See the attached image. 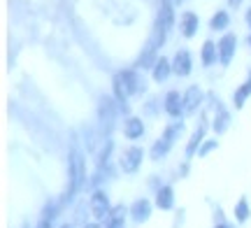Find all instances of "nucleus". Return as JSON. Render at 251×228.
Wrapping results in <instances>:
<instances>
[{
  "instance_id": "nucleus-33",
  "label": "nucleus",
  "mask_w": 251,
  "mask_h": 228,
  "mask_svg": "<svg viewBox=\"0 0 251 228\" xmlns=\"http://www.w3.org/2000/svg\"><path fill=\"white\" fill-rule=\"evenodd\" d=\"M244 21H247V26L251 28V7L247 9V14H244Z\"/></svg>"
},
{
  "instance_id": "nucleus-37",
  "label": "nucleus",
  "mask_w": 251,
  "mask_h": 228,
  "mask_svg": "<svg viewBox=\"0 0 251 228\" xmlns=\"http://www.w3.org/2000/svg\"><path fill=\"white\" fill-rule=\"evenodd\" d=\"M172 2H175V5H181V2H184V0H172Z\"/></svg>"
},
{
  "instance_id": "nucleus-1",
  "label": "nucleus",
  "mask_w": 251,
  "mask_h": 228,
  "mask_svg": "<svg viewBox=\"0 0 251 228\" xmlns=\"http://www.w3.org/2000/svg\"><path fill=\"white\" fill-rule=\"evenodd\" d=\"M175 28V2L172 0H158V9H156V19H153L151 33H149V40L158 51H161L165 42H168V35Z\"/></svg>"
},
{
  "instance_id": "nucleus-27",
  "label": "nucleus",
  "mask_w": 251,
  "mask_h": 228,
  "mask_svg": "<svg viewBox=\"0 0 251 228\" xmlns=\"http://www.w3.org/2000/svg\"><path fill=\"white\" fill-rule=\"evenodd\" d=\"M216 147H219V140H205L202 145H200V149H198V154L200 158H205V156H209L212 152H216Z\"/></svg>"
},
{
  "instance_id": "nucleus-26",
  "label": "nucleus",
  "mask_w": 251,
  "mask_h": 228,
  "mask_svg": "<svg viewBox=\"0 0 251 228\" xmlns=\"http://www.w3.org/2000/svg\"><path fill=\"white\" fill-rule=\"evenodd\" d=\"M86 210H91V205L89 203H79L77 205V210H75V226H86L89 221H86Z\"/></svg>"
},
{
  "instance_id": "nucleus-38",
  "label": "nucleus",
  "mask_w": 251,
  "mask_h": 228,
  "mask_svg": "<svg viewBox=\"0 0 251 228\" xmlns=\"http://www.w3.org/2000/svg\"><path fill=\"white\" fill-rule=\"evenodd\" d=\"M249 47H251V35H249Z\"/></svg>"
},
{
  "instance_id": "nucleus-20",
  "label": "nucleus",
  "mask_w": 251,
  "mask_h": 228,
  "mask_svg": "<svg viewBox=\"0 0 251 228\" xmlns=\"http://www.w3.org/2000/svg\"><path fill=\"white\" fill-rule=\"evenodd\" d=\"M228 26H230V12L228 9H216L214 17L209 19V28L214 33H224V30H228Z\"/></svg>"
},
{
  "instance_id": "nucleus-31",
  "label": "nucleus",
  "mask_w": 251,
  "mask_h": 228,
  "mask_svg": "<svg viewBox=\"0 0 251 228\" xmlns=\"http://www.w3.org/2000/svg\"><path fill=\"white\" fill-rule=\"evenodd\" d=\"M242 2H244V0H228V7H230V9H237L240 5H242Z\"/></svg>"
},
{
  "instance_id": "nucleus-35",
  "label": "nucleus",
  "mask_w": 251,
  "mask_h": 228,
  "mask_svg": "<svg viewBox=\"0 0 251 228\" xmlns=\"http://www.w3.org/2000/svg\"><path fill=\"white\" fill-rule=\"evenodd\" d=\"M84 228H100V224H96V221H91V224H86Z\"/></svg>"
},
{
  "instance_id": "nucleus-13",
  "label": "nucleus",
  "mask_w": 251,
  "mask_h": 228,
  "mask_svg": "<svg viewBox=\"0 0 251 228\" xmlns=\"http://www.w3.org/2000/svg\"><path fill=\"white\" fill-rule=\"evenodd\" d=\"M198 26H200V19H198L196 12H191V9H186L184 14H179L177 28H179V33H181L184 37H186V40H191V37H196Z\"/></svg>"
},
{
  "instance_id": "nucleus-22",
  "label": "nucleus",
  "mask_w": 251,
  "mask_h": 228,
  "mask_svg": "<svg viewBox=\"0 0 251 228\" xmlns=\"http://www.w3.org/2000/svg\"><path fill=\"white\" fill-rule=\"evenodd\" d=\"M181 133H184V121H181V119H175L170 126H165V130H163V137H165V140H170L172 145H175V142H177V140L181 137Z\"/></svg>"
},
{
  "instance_id": "nucleus-16",
  "label": "nucleus",
  "mask_w": 251,
  "mask_h": 228,
  "mask_svg": "<svg viewBox=\"0 0 251 228\" xmlns=\"http://www.w3.org/2000/svg\"><path fill=\"white\" fill-rule=\"evenodd\" d=\"M156 61H158V49L151 45V42H147V45L142 47V51H140V56H137V68L140 70H151L153 65H156Z\"/></svg>"
},
{
  "instance_id": "nucleus-12",
  "label": "nucleus",
  "mask_w": 251,
  "mask_h": 228,
  "mask_svg": "<svg viewBox=\"0 0 251 228\" xmlns=\"http://www.w3.org/2000/svg\"><path fill=\"white\" fill-rule=\"evenodd\" d=\"M172 73L177 77H188L193 73V56H191L188 49H179L175 54V58H172Z\"/></svg>"
},
{
  "instance_id": "nucleus-5",
  "label": "nucleus",
  "mask_w": 251,
  "mask_h": 228,
  "mask_svg": "<svg viewBox=\"0 0 251 228\" xmlns=\"http://www.w3.org/2000/svg\"><path fill=\"white\" fill-rule=\"evenodd\" d=\"M142 161H144V149L142 147H128L124 154H121V158H119V165H121L124 173L135 175L137 170H140Z\"/></svg>"
},
{
  "instance_id": "nucleus-36",
  "label": "nucleus",
  "mask_w": 251,
  "mask_h": 228,
  "mask_svg": "<svg viewBox=\"0 0 251 228\" xmlns=\"http://www.w3.org/2000/svg\"><path fill=\"white\" fill-rule=\"evenodd\" d=\"M61 228H75V224H63Z\"/></svg>"
},
{
  "instance_id": "nucleus-29",
  "label": "nucleus",
  "mask_w": 251,
  "mask_h": 228,
  "mask_svg": "<svg viewBox=\"0 0 251 228\" xmlns=\"http://www.w3.org/2000/svg\"><path fill=\"white\" fill-rule=\"evenodd\" d=\"M147 186H149L151 191H158V189L163 186V184H161V177H158V175H151V177H149V182H147Z\"/></svg>"
},
{
  "instance_id": "nucleus-4",
  "label": "nucleus",
  "mask_w": 251,
  "mask_h": 228,
  "mask_svg": "<svg viewBox=\"0 0 251 228\" xmlns=\"http://www.w3.org/2000/svg\"><path fill=\"white\" fill-rule=\"evenodd\" d=\"M119 75V79H121V84H124L126 93L130 96V98H140L144 91H147V79L142 77V73H140V68L135 65V68H126V70H121Z\"/></svg>"
},
{
  "instance_id": "nucleus-6",
  "label": "nucleus",
  "mask_w": 251,
  "mask_h": 228,
  "mask_svg": "<svg viewBox=\"0 0 251 228\" xmlns=\"http://www.w3.org/2000/svg\"><path fill=\"white\" fill-rule=\"evenodd\" d=\"M216 45H219V63L228 68L233 63L235 54H237V35L235 33H226V35H221V40Z\"/></svg>"
},
{
  "instance_id": "nucleus-8",
  "label": "nucleus",
  "mask_w": 251,
  "mask_h": 228,
  "mask_svg": "<svg viewBox=\"0 0 251 228\" xmlns=\"http://www.w3.org/2000/svg\"><path fill=\"white\" fill-rule=\"evenodd\" d=\"M207 130H209V119H207V114H202V117H200V121H198V128L193 130V135H191V140H188V145H186V152H184V154H186V158H191V156L198 154L200 145L205 142Z\"/></svg>"
},
{
  "instance_id": "nucleus-21",
  "label": "nucleus",
  "mask_w": 251,
  "mask_h": 228,
  "mask_svg": "<svg viewBox=\"0 0 251 228\" xmlns=\"http://www.w3.org/2000/svg\"><path fill=\"white\" fill-rule=\"evenodd\" d=\"M170 149H172V142H170V140H165V137L161 135L151 145V149H149V156H151V161H163L165 156L170 154Z\"/></svg>"
},
{
  "instance_id": "nucleus-19",
  "label": "nucleus",
  "mask_w": 251,
  "mask_h": 228,
  "mask_svg": "<svg viewBox=\"0 0 251 228\" xmlns=\"http://www.w3.org/2000/svg\"><path fill=\"white\" fill-rule=\"evenodd\" d=\"M144 133H147V126H144V121L140 117H128L124 124V135L128 137V140H140V137H144Z\"/></svg>"
},
{
  "instance_id": "nucleus-11",
  "label": "nucleus",
  "mask_w": 251,
  "mask_h": 228,
  "mask_svg": "<svg viewBox=\"0 0 251 228\" xmlns=\"http://www.w3.org/2000/svg\"><path fill=\"white\" fill-rule=\"evenodd\" d=\"M230 121H233L230 112L224 107V102H219V101L214 98V117H212V130H214V133H219V135H224L226 130L230 128Z\"/></svg>"
},
{
  "instance_id": "nucleus-3",
  "label": "nucleus",
  "mask_w": 251,
  "mask_h": 228,
  "mask_svg": "<svg viewBox=\"0 0 251 228\" xmlns=\"http://www.w3.org/2000/svg\"><path fill=\"white\" fill-rule=\"evenodd\" d=\"M121 114V107L114 96H102L98 101V128L105 137H109L117 128V119Z\"/></svg>"
},
{
  "instance_id": "nucleus-10",
  "label": "nucleus",
  "mask_w": 251,
  "mask_h": 228,
  "mask_svg": "<svg viewBox=\"0 0 251 228\" xmlns=\"http://www.w3.org/2000/svg\"><path fill=\"white\" fill-rule=\"evenodd\" d=\"M205 101V91L193 84V86H188L186 91H184V117H191V114H196L198 107L202 105Z\"/></svg>"
},
{
  "instance_id": "nucleus-15",
  "label": "nucleus",
  "mask_w": 251,
  "mask_h": 228,
  "mask_svg": "<svg viewBox=\"0 0 251 228\" xmlns=\"http://www.w3.org/2000/svg\"><path fill=\"white\" fill-rule=\"evenodd\" d=\"M153 205H156V203H151L149 198H140V201H135L133 207H130V217H133L135 224H144V221H149Z\"/></svg>"
},
{
  "instance_id": "nucleus-17",
  "label": "nucleus",
  "mask_w": 251,
  "mask_h": 228,
  "mask_svg": "<svg viewBox=\"0 0 251 228\" xmlns=\"http://www.w3.org/2000/svg\"><path fill=\"white\" fill-rule=\"evenodd\" d=\"M156 207L163 212L175 210V189L170 184H163L161 189L156 191Z\"/></svg>"
},
{
  "instance_id": "nucleus-30",
  "label": "nucleus",
  "mask_w": 251,
  "mask_h": 228,
  "mask_svg": "<svg viewBox=\"0 0 251 228\" xmlns=\"http://www.w3.org/2000/svg\"><path fill=\"white\" fill-rule=\"evenodd\" d=\"M212 210H214V221L216 224H226V214H224V210H219V207H212Z\"/></svg>"
},
{
  "instance_id": "nucleus-9",
  "label": "nucleus",
  "mask_w": 251,
  "mask_h": 228,
  "mask_svg": "<svg viewBox=\"0 0 251 228\" xmlns=\"http://www.w3.org/2000/svg\"><path fill=\"white\" fill-rule=\"evenodd\" d=\"M163 112L172 119L184 117V93H179L177 89L165 93V98H163Z\"/></svg>"
},
{
  "instance_id": "nucleus-2",
  "label": "nucleus",
  "mask_w": 251,
  "mask_h": 228,
  "mask_svg": "<svg viewBox=\"0 0 251 228\" xmlns=\"http://www.w3.org/2000/svg\"><path fill=\"white\" fill-rule=\"evenodd\" d=\"M84 182H86V158L81 154L79 145H72L70 154H68V191L61 198L63 205H70V201L84 186Z\"/></svg>"
},
{
  "instance_id": "nucleus-14",
  "label": "nucleus",
  "mask_w": 251,
  "mask_h": 228,
  "mask_svg": "<svg viewBox=\"0 0 251 228\" xmlns=\"http://www.w3.org/2000/svg\"><path fill=\"white\" fill-rule=\"evenodd\" d=\"M172 75H175V73H172V61H170V58H165V56H158L156 65L151 68V79L156 84H165Z\"/></svg>"
},
{
  "instance_id": "nucleus-23",
  "label": "nucleus",
  "mask_w": 251,
  "mask_h": 228,
  "mask_svg": "<svg viewBox=\"0 0 251 228\" xmlns=\"http://www.w3.org/2000/svg\"><path fill=\"white\" fill-rule=\"evenodd\" d=\"M249 98H251V91L247 89V84H240V86L235 89V93H233V105L237 107V110H242Z\"/></svg>"
},
{
  "instance_id": "nucleus-39",
  "label": "nucleus",
  "mask_w": 251,
  "mask_h": 228,
  "mask_svg": "<svg viewBox=\"0 0 251 228\" xmlns=\"http://www.w3.org/2000/svg\"><path fill=\"white\" fill-rule=\"evenodd\" d=\"M26 228H28V226H26Z\"/></svg>"
},
{
  "instance_id": "nucleus-7",
  "label": "nucleus",
  "mask_w": 251,
  "mask_h": 228,
  "mask_svg": "<svg viewBox=\"0 0 251 228\" xmlns=\"http://www.w3.org/2000/svg\"><path fill=\"white\" fill-rule=\"evenodd\" d=\"M91 214L96 217V219H107L109 212H112V205H109V196L105 191H100V189H96V191L91 193Z\"/></svg>"
},
{
  "instance_id": "nucleus-28",
  "label": "nucleus",
  "mask_w": 251,
  "mask_h": 228,
  "mask_svg": "<svg viewBox=\"0 0 251 228\" xmlns=\"http://www.w3.org/2000/svg\"><path fill=\"white\" fill-rule=\"evenodd\" d=\"M105 228H126V217H114V214H109L107 221H105Z\"/></svg>"
},
{
  "instance_id": "nucleus-32",
  "label": "nucleus",
  "mask_w": 251,
  "mask_h": 228,
  "mask_svg": "<svg viewBox=\"0 0 251 228\" xmlns=\"http://www.w3.org/2000/svg\"><path fill=\"white\" fill-rule=\"evenodd\" d=\"M179 175H181V177H186V175H188V161H184V163H181Z\"/></svg>"
},
{
  "instance_id": "nucleus-25",
  "label": "nucleus",
  "mask_w": 251,
  "mask_h": 228,
  "mask_svg": "<svg viewBox=\"0 0 251 228\" xmlns=\"http://www.w3.org/2000/svg\"><path fill=\"white\" fill-rule=\"evenodd\" d=\"M142 110H144V114H147V117L156 119L158 114H161V110H163V101H158V98H149V101H144Z\"/></svg>"
},
{
  "instance_id": "nucleus-18",
  "label": "nucleus",
  "mask_w": 251,
  "mask_h": 228,
  "mask_svg": "<svg viewBox=\"0 0 251 228\" xmlns=\"http://www.w3.org/2000/svg\"><path fill=\"white\" fill-rule=\"evenodd\" d=\"M200 63L205 68H212V65L219 63V45L212 42V40H205L202 47H200Z\"/></svg>"
},
{
  "instance_id": "nucleus-24",
  "label": "nucleus",
  "mask_w": 251,
  "mask_h": 228,
  "mask_svg": "<svg viewBox=\"0 0 251 228\" xmlns=\"http://www.w3.org/2000/svg\"><path fill=\"white\" fill-rule=\"evenodd\" d=\"M249 217H251V207H249V201L247 198H240L237 201V205H235V219L240 221V224H244V221H249Z\"/></svg>"
},
{
  "instance_id": "nucleus-34",
  "label": "nucleus",
  "mask_w": 251,
  "mask_h": 228,
  "mask_svg": "<svg viewBox=\"0 0 251 228\" xmlns=\"http://www.w3.org/2000/svg\"><path fill=\"white\" fill-rule=\"evenodd\" d=\"M244 84H247V89L251 91V70H249V75H247V82H244Z\"/></svg>"
}]
</instances>
